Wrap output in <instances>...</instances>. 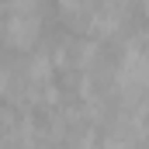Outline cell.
<instances>
[{
    "label": "cell",
    "instance_id": "cell-1",
    "mask_svg": "<svg viewBox=\"0 0 149 149\" xmlns=\"http://www.w3.org/2000/svg\"><path fill=\"white\" fill-rule=\"evenodd\" d=\"M42 10H7L3 17V45L14 52H31L42 42Z\"/></svg>",
    "mask_w": 149,
    "mask_h": 149
}]
</instances>
